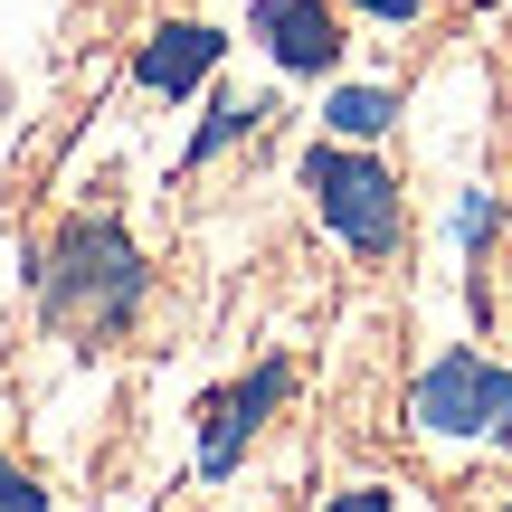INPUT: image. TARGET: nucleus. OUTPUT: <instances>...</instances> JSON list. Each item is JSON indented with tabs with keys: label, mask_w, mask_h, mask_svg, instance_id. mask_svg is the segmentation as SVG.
Returning <instances> with one entry per match:
<instances>
[{
	"label": "nucleus",
	"mask_w": 512,
	"mask_h": 512,
	"mask_svg": "<svg viewBox=\"0 0 512 512\" xmlns=\"http://www.w3.org/2000/svg\"><path fill=\"white\" fill-rule=\"evenodd\" d=\"M143 294H152V266L124 238V219H67L48 266H38V313L57 332H86V342H114L143 313Z\"/></svg>",
	"instance_id": "1"
},
{
	"label": "nucleus",
	"mask_w": 512,
	"mask_h": 512,
	"mask_svg": "<svg viewBox=\"0 0 512 512\" xmlns=\"http://www.w3.org/2000/svg\"><path fill=\"white\" fill-rule=\"evenodd\" d=\"M304 190H313L323 228H332L351 256H389V247H399L408 200H399V181H389L361 143H313V152H304Z\"/></svg>",
	"instance_id": "2"
},
{
	"label": "nucleus",
	"mask_w": 512,
	"mask_h": 512,
	"mask_svg": "<svg viewBox=\"0 0 512 512\" xmlns=\"http://www.w3.org/2000/svg\"><path fill=\"white\" fill-rule=\"evenodd\" d=\"M418 437H456V446H503L512 437V370L484 351H437L408 389Z\"/></svg>",
	"instance_id": "3"
},
{
	"label": "nucleus",
	"mask_w": 512,
	"mask_h": 512,
	"mask_svg": "<svg viewBox=\"0 0 512 512\" xmlns=\"http://www.w3.org/2000/svg\"><path fill=\"white\" fill-rule=\"evenodd\" d=\"M285 399H294V361H285V351H266L238 389H219V399L200 408V475H209V484L238 475V456L256 446V427H266Z\"/></svg>",
	"instance_id": "4"
},
{
	"label": "nucleus",
	"mask_w": 512,
	"mask_h": 512,
	"mask_svg": "<svg viewBox=\"0 0 512 512\" xmlns=\"http://www.w3.org/2000/svg\"><path fill=\"white\" fill-rule=\"evenodd\" d=\"M247 29L266 38V57L285 76H332L342 67V10L332 0H256Z\"/></svg>",
	"instance_id": "5"
},
{
	"label": "nucleus",
	"mask_w": 512,
	"mask_h": 512,
	"mask_svg": "<svg viewBox=\"0 0 512 512\" xmlns=\"http://www.w3.org/2000/svg\"><path fill=\"white\" fill-rule=\"evenodd\" d=\"M219 48H228V38L200 29V19H162V29L133 48V86H143V95H200V76L219 67Z\"/></svg>",
	"instance_id": "6"
},
{
	"label": "nucleus",
	"mask_w": 512,
	"mask_h": 512,
	"mask_svg": "<svg viewBox=\"0 0 512 512\" xmlns=\"http://www.w3.org/2000/svg\"><path fill=\"white\" fill-rule=\"evenodd\" d=\"M323 124H332V143H380V133L399 124V95L389 86H332Z\"/></svg>",
	"instance_id": "7"
},
{
	"label": "nucleus",
	"mask_w": 512,
	"mask_h": 512,
	"mask_svg": "<svg viewBox=\"0 0 512 512\" xmlns=\"http://www.w3.org/2000/svg\"><path fill=\"white\" fill-rule=\"evenodd\" d=\"M247 133H256V105H228V95H219V114L190 133V152H181V162H219V152H228V143H247Z\"/></svg>",
	"instance_id": "8"
},
{
	"label": "nucleus",
	"mask_w": 512,
	"mask_h": 512,
	"mask_svg": "<svg viewBox=\"0 0 512 512\" xmlns=\"http://www.w3.org/2000/svg\"><path fill=\"white\" fill-rule=\"evenodd\" d=\"M484 238H494V200H484V190H465V200H456V247L475 256Z\"/></svg>",
	"instance_id": "9"
},
{
	"label": "nucleus",
	"mask_w": 512,
	"mask_h": 512,
	"mask_svg": "<svg viewBox=\"0 0 512 512\" xmlns=\"http://www.w3.org/2000/svg\"><path fill=\"white\" fill-rule=\"evenodd\" d=\"M0 512H48V484H29V475L10 465V475H0Z\"/></svg>",
	"instance_id": "10"
},
{
	"label": "nucleus",
	"mask_w": 512,
	"mask_h": 512,
	"mask_svg": "<svg viewBox=\"0 0 512 512\" xmlns=\"http://www.w3.org/2000/svg\"><path fill=\"white\" fill-rule=\"evenodd\" d=\"M323 512H399V503H389V484H351V494H332Z\"/></svg>",
	"instance_id": "11"
},
{
	"label": "nucleus",
	"mask_w": 512,
	"mask_h": 512,
	"mask_svg": "<svg viewBox=\"0 0 512 512\" xmlns=\"http://www.w3.org/2000/svg\"><path fill=\"white\" fill-rule=\"evenodd\" d=\"M351 10H370V19H418L427 0H351Z\"/></svg>",
	"instance_id": "12"
},
{
	"label": "nucleus",
	"mask_w": 512,
	"mask_h": 512,
	"mask_svg": "<svg viewBox=\"0 0 512 512\" xmlns=\"http://www.w3.org/2000/svg\"><path fill=\"white\" fill-rule=\"evenodd\" d=\"M0 475H10V456H0Z\"/></svg>",
	"instance_id": "13"
},
{
	"label": "nucleus",
	"mask_w": 512,
	"mask_h": 512,
	"mask_svg": "<svg viewBox=\"0 0 512 512\" xmlns=\"http://www.w3.org/2000/svg\"><path fill=\"white\" fill-rule=\"evenodd\" d=\"M503 512H512V503H503Z\"/></svg>",
	"instance_id": "14"
}]
</instances>
